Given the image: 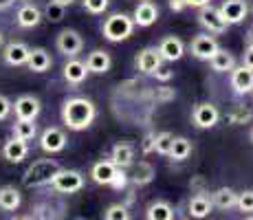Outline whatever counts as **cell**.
<instances>
[{
  "instance_id": "cell-40",
  "label": "cell",
  "mask_w": 253,
  "mask_h": 220,
  "mask_svg": "<svg viewBox=\"0 0 253 220\" xmlns=\"http://www.w3.org/2000/svg\"><path fill=\"white\" fill-rule=\"evenodd\" d=\"M11 110H13V104L4 95H0V121L7 119V117L11 115Z\"/></svg>"
},
{
  "instance_id": "cell-33",
  "label": "cell",
  "mask_w": 253,
  "mask_h": 220,
  "mask_svg": "<svg viewBox=\"0 0 253 220\" xmlns=\"http://www.w3.org/2000/svg\"><path fill=\"white\" fill-rule=\"evenodd\" d=\"M64 13H66V7H62V4L48 0L44 11H42V18H46V20H51V22H60L62 18H64Z\"/></svg>"
},
{
  "instance_id": "cell-31",
  "label": "cell",
  "mask_w": 253,
  "mask_h": 220,
  "mask_svg": "<svg viewBox=\"0 0 253 220\" xmlns=\"http://www.w3.org/2000/svg\"><path fill=\"white\" fill-rule=\"evenodd\" d=\"M192 154V141L185 139V136H174L172 148H169V156L174 161H185Z\"/></svg>"
},
{
  "instance_id": "cell-16",
  "label": "cell",
  "mask_w": 253,
  "mask_h": 220,
  "mask_svg": "<svg viewBox=\"0 0 253 220\" xmlns=\"http://www.w3.org/2000/svg\"><path fill=\"white\" fill-rule=\"evenodd\" d=\"M211 212H213V200H211V196H207L205 192H198L196 196L189 198L187 214L192 218H207Z\"/></svg>"
},
{
  "instance_id": "cell-27",
  "label": "cell",
  "mask_w": 253,
  "mask_h": 220,
  "mask_svg": "<svg viewBox=\"0 0 253 220\" xmlns=\"http://www.w3.org/2000/svg\"><path fill=\"white\" fill-rule=\"evenodd\" d=\"M145 218L148 220H172L174 218V207L165 200H152L145 209Z\"/></svg>"
},
{
  "instance_id": "cell-32",
  "label": "cell",
  "mask_w": 253,
  "mask_h": 220,
  "mask_svg": "<svg viewBox=\"0 0 253 220\" xmlns=\"http://www.w3.org/2000/svg\"><path fill=\"white\" fill-rule=\"evenodd\" d=\"M172 141H174L172 132H159V134L154 136V152H159V154H163V156H169Z\"/></svg>"
},
{
  "instance_id": "cell-5",
  "label": "cell",
  "mask_w": 253,
  "mask_h": 220,
  "mask_svg": "<svg viewBox=\"0 0 253 220\" xmlns=\"http://www.w3.org/2000/svg\"><path fill=\"white\" fill-rule=\"evenodd\" d=\"M192 121H194V126H196V128L209 130V128H213V126L220 121V110H218L213 104H209V101H203V104L194 106Z\"/></svg>"
},
{
  "instance_id": "cell-15",
  "label": "cell",
  "mask_w": 253,
  "mask_h": 220,
  "mask_svg": "<svg viewBox=\"0 0 253 220\" xmlns=\"http://www.w3.org/2000/svg\"><path fill=\"white\" fill-rule=\"evenodd\" d=\"M110 66H113V57H110V53L104 51V48H95V51L88 53V57H86V68H88V73H95V75L108 73Z\"/></svg>"
},
{
  "instance_id": "cell-13",
  "label": "cell",
  "mask_w": 253,
  "mask_h": 220,
  "mask_svg": "<svg viewBox=\"0 0 253 220\" xmlns=\"http://www.w3.org/2000/svg\"><path fill=\"white\" fill-rule=\"evenodd\" d=\"M132 20L137 27H152V24L159 20V7L152 0H141L137 7H134Z\"/></svg>"
},
{
  "instance_id": "cell-29",
  "label": "cell",
  "mask_w": 253,
  "mask_h": 220,
  "mask_svg": "<svg viewBox=\"0 0 253 220\" xmlns=\"http://www.w3.org/2000/svg\"><path fill=\"white\" fill-rule=\"evenodd\" d=\"M211 200H213V207L218 209H231L236 207V200H238V194L233 192L231 187H220L211 194Z\"/></svg>"
},
{
  "instance_id": "cell-34",
  "label": "cell",
  "mask_w": 253,
  "mask_h": 220,
  "mask_svg": "<svg viewBox=\"0 0 253 220\" xmlns=\"http://www.w3.org/2000/svg\"><path fill=\"white\" fill-rule=\"evenodd\" d=\"M236 207L240 209L242 214H253V189H245V192L238 194Z\"/></svg>"
},
{
  "instance_id": "cell-35",
  "label": "cell",
  "mask_w": 253,
  "mask_h": 220,
  "mask_svg": "<svg viewBox=\"0 0 253 220\" xmlns=\"http://www.w3.org/2000/svg\"><path fill=\"white\" fill-rule=\"evenodd\" d=\"M104 218L106 220H128L130 212L126 205H110V207L104 212Z\"/></svg>"
},
{
  "instance_id": "cell-49",
  "label": "cell",
  "mask_w": 253,
  "mask_h": 220,
  "mask_svg": "<svg viewBox=\"0 0 253 220\" xmlns=\"http://www.w3.org/2000/svg\"><path fill=\"white\" fill-rule=\"evenodd\" d=\"M0 44H2V31H0Z\"/></svg>"
},
{
  "instance_id": "cell-30",
  "label": "cell",
  "mask_w": 253,
  "mask_h": 220,
  "mask_svg": "<svg viewBox=\"0 0 253 220\" xmlns=\"http://www.w3.org/2000/svg\"><path fill=\"white\" fill-rule=\"evenodd\" d=\"M11 130H13V136L22 139V141H31V139H36V134H38L36 119H18Z\"/></svg>"
},
{
  "instance_id": "cell-11",
  "label": "cell",
  "mask_w": 253,
  "mask_h": 220,
  "mask_svg": "<svg viewBox=\"0 0 253 220\" xmlns=\"http://www.w3.org/2000/svg\"><path fill=\"white\" fill-rule=\"evenodd\" d=\"M231 88L236 95H247L253 90V68L249 66H233L231 68Z\"/></svg>"
},
{
  "instance_id": "cell-47",
  "label": "cell",
  "mask_w": 253,
  "mask_h": 220,
  "mask_svg": "<svg viewBox=\"0 0 253 220\" xmlns=\"http://www.w3.org/2000/svg\"><path fill=\"white\" fill-rule=\"evenodd\" d=\"M245 42H247V44H253V27L249 29V31H247V36H245Z\"/></svg>"
},
{
  "instance_id": "cell-38",
  "label": "cell",
  "mask_w": 253,
  "mask_h": 220,
  "mask_svg": "<svg viewBox=\"0 0 253 220\" xmlns=\"http://www.w3.org/2000/svg\"><path fill=\"white\" fill-rule=\"evenodd\" d=\"M84 9L88 13H104L108 9V0H84Z\"/></svg>"
},
{
  "instance_id": "cell-43",
  "label": "cell",
  "mask_w": 253,
  "mask_h": 220,
  "mask_svg": "<svg viewBox=\"0 0 253 220\" xmlns=\"http://www.w3.org/2000/svg\"><path fill=\"white\" fill-rule=\"evenodd\" d=\"M168 4H169V9H172V11H174V13H181V11H183V9H185V7H187V4H185V0H169V2H168Z\"/></svg>"
},
{
  "instance_id": "cell-14",
  "label": "cell",
  "mask_w": 253,
  "mask_h": 220,
  "mask_svg": "<svg viewBox=\"0 0 253 220\" xmlns=\"http://www.w3.org/2000/svg\"><path fill=\"white\" fill-rule=\"evenodd\" d=\"M13 110H16V117L18 119H38L40 115L42 106H40V99L33 95H20L13 104Z\"/></svg>"
},
{
  "instance_id": "cell-8",
  "label": "cell",
  "mask_w": 253,
  "mask_h": 220,
  "mask_svg": "<svg viewBox=\"0 0 253 220\" xmlns=\"http://www.w3.org/2000/svg\"><path fill=\"white\" fill-rule=\"evenodd\" d=\"M218 11L227 24H240L249 13V4H247V0H225L218 7Z\"/></svg>"
},
{
  "instance_id": "cell-20",
  "label": "cell",
  "mask_w": 253,
  "mask_h": 220,
  "mask_svg": "<svg viewBox=\"0 0 253 220\" xmlns=\"http://www.w3.org/2000/svg\"><path fill=\"white\" fill-rule=\"evenodd\" d=\"M27 66L29 71L33 73H46L48 68L53 66V60H51V53L46 51V48H31V53H29V60H27Z\"/></svg>"
},
{
  "instance_id": "cell-44",
  "label": "cell",
  "mask_w": 253,
  "mask_h": 220,
  "mask_svg": "<svg viewBox=\"0 0 253 220\" xmlns=\"http://www.w3.org/2000/svg\"><path fill=\"white\" fill-rule=\"evenodd\" d=\"M172 97H174V92L169 90V88H165V86L157 90V99H172Z\"/></svg>"
},
{
  "instance_id": "cell-17",
  "label": "cell",
  "mask_w": 253,
  "mask_h": 220,
  "mask_svg": "<svg viewBox=\"0 0 253 220\" xmlns=\"http://www.w3.org/2000/svg\"><path fill=\"white\" fill-rule=\"evenodd\" d=\"M159 53H161L163 62H176L183 57L185 53V44L181 38H174V36H168L163 38L161 44H159Z\"/></svg>"
},
{
  "instance_id": "cell-21",
  "label": "cell",
  "mask_w": 253,
  "mask_h": 220,
  "mask_svg": "<svg viewBox=\"0 0 253 220\" xmlns=\"http://www.w3.org/2000/svg\"><path fill=\"white\" fill-rule=\"evenodd\" d=\"M40 20H42V11L36 7V4L27 2V4H22V7L18 9V16H16L18 27L33 29V27H38V24H40Z\"/></svg>"
},
{
  "instance_id": "cell-28",
  "label": "cell",
  "mask_w": 253,
  "mask_h": 220,
  "mask_svg": "<svg viewBox=\"0 0 253 220\" xmlns=\"http://www.w3.org/2000/svg\"><path fill=\"white\" fill-rule=\"evenodd\" d=\"M209 64H211V68L216 73H231V68L236 66V57H233L229 51H225V48H218L211 55Z\"/></svg>"
},
{
  "instance_id": "cell-48",
  "label": "cell",
  "mask_w": 253,
  "mask_h": 220,
  "mask_svg": "<svg viewBox=\"0 0 253 220\" xmlns=\"http://www.w3.org/2000/svg\"><path fill=\"white\" fill-rule=\"evenodd\" d=\"M53 2H57V4H62V7H71L75 0H53Z\"/></svg>"
},
{
  "instance_id": "cell-3",
  "label": "cell",
  "mask_w": 253,
  "mask_h": 220,
  "mask_svg": "<svg viewBox=\"0 0 253 220\" xmlns=\"http://www.w3.org/2000/svg\"><path fill=\"white\" fill-rule=\"evenodd\" d=\"M134 20L132 16L128 13H113L110 18H106L104 27H101V33L108 42H121V40H128L134 31Z\"/></svg>"
},
{
  "instance_id": "cell-12",
  "label": "cell",
  "mask_w": 253,
  "mask_h": 220,
  "mask_svg": "<svg viewBox=\"0 0 253 220\" xmlns=\"http://www.w3.org/2000/svg\"><path fill=\"white\" fill-rule=\"evenodd\" d=\"M218 42L213 40L211 36H196L189 44V51H192V55L196 57V60H203V62H209L211 60V55L218 51Z\"/></svg>"
},
{
  "instance_id": "cell-23",
  "label": "cell",
  "mask_w": 253,
  "mask_h": 220,
  "mask_svg": "<svg viewBox=\"0 0 253 220\" xmlns=\"http://www.w3.org/2000/svg\"><path fill=\"white\" fill-rule=\"evenodd\" d=\"M64 80L69 82V84H82V82L86 80V75H88V68H86V62H80L75 60V57H71L69 62L64 64Z\"/></svg>"
},
{
  "instance_id": "cell-36",
  "label": "cell",
  "mask_w": 253,
  "mask_h": 220,
  "mask_svg": "<svg viewBox=\"0 0 253 220\" xmlns=\"http://www.w3.org/2000/svg\"><path fill=\"white\" fill-rule=\"evenodd\" d=\"M251 119H253V110L242 108V106H238V108L229 115V124H233V126H238V124H249Z\"/></svg>"
},
{
  "instance_id": "cell-50",
  "label": "cell",
  "mask_w": 253,
  "mask_h": 220,
  "mask_svg": "<svg viewBox=\"0 0 253 220\" xmlns=\"http://www.w3.org/2000/svg\"><path fill=\"white\" fill-rule=\"evenodd\" d=\"M251 141H253V128H251Z\"/></svg>"
},
{
  "instance_id": "cell-18",
  "label": "cell",
  "mask_w": 253,
  "mask_h": 220,
  "mask_svg": "<svg viewBox=\"0 0 253 220\" xmlns=\"http://www.w3.org/2000/svg\"><path fill=\"white\" fill-rule=\"evenodd\" d=\"M29 53H31V48H29L24 42H11L4 46L2 57L9 66H24L29 60Z\"/></svg>"
},
{
  "instance_id": "cell-10",
  "label": "cell",
  "mask_w": 253,
  "mask_h": 220,
  "mask_svg": "<svg viewBox=\"0 0 253 220\" xmlns=\"http://www.w3.org/2000/svg\"><path fill=\"white\" fill-rule=\"evenodd\" d=\"M134 64H137V71L145 73V75H152V73L163 64V57H161V53H159V48L148 46V48H141L137 53Z\"/></svg>"
},
{
  "instance_id": "cell-41",
  "label": "cell",
  "mask_w": 253,
  "mask_h": 220,
  "mask_svg": "<svg viewBox=\"0 0 253 220\" xmlns=\"http://www.w3.org/2000/svg\"><path fill=\"white\" fill-rule=\"evenodd\" d=\"M154 132H150V134L143 136V141H141V152L143 154H152L154 152Z\"/></svg>"
},
{
  "instance_id": "cell-51",
  "label": "cell",
  "mask_w": 253,
  "mask_h": 220,
  "mask_svg": "<svg viewBox=\"0 0 253 220\" xmlns=\"http://www.w3.org/2000/svg\"><path fill=\"white\" fill-rule=\"evenodd\" d=\"M251 92H253V90H251Z\"/></svg>"
},
{
  "instance_id": "cell-6",
  "label": "cell",
  "mask_w": 253,
  "mask_h": 220,
  "mask_svg": "<svg viewBox=\"0 0 253 220\" xmlns=\"http://www.w3.org/2000/svg\"><path fill=\"white\" fill-rule=\"evenodd\" d=\"M198 22H201V27L205 29V31L209 33H225L227 31V24L225 20H222V16H220V11L218 9H213L211 4H205V7H201L198 9Z\"/></svg>"
},
{
  "instance_id": "cell-1",
  "label": "cell",
  "mask_w": 253,
  "mask_h": 220,
  "mask_svg": "<svg viewBox=\"0 0 253 220\" xmlns=\"http://www.w3.org/2000/svg\"><path fill=\"white\" fill-rule=\"evenodd\" d=\"M97 117V108L88 97H71L62 106V121L69 130H86Z\"/></svg>"
},
{
  "instance_id": "cell-37",
  "label": "cell",
  "mask_w": 253,
  "mask_h": 220,
  "mask_svg": "<svg viewBox=\"0 0 253 220\" xmlns=\"http://www.w3.org/2000/svg\"><path fill=\"white\" fill-rule=\"evenodd\" d=\"M128 183H130V176L126 174V170L117 168V172H115V176H113V180H110V187L117 189V192H121V189L128 187Z\"/></svg>"
},
{
  "instance_id": "cell-39",
  "label": "cell",
  "mask_w": 253,
  "mask_h": 220,
  "mask_svg": "<svg viewBox=\"0 0 253 220\" xmlns=\"http://www.w3.org/2000/svg\"><path fill=\"white\" fill-rule=\"evenodd\" d=\"M152 75L157 77V82H163V84H165V82H169V80L174 77V71H169L168 66H163V64H161V66L157 68V71L152 73Z\"/></svg>"
},
{
  "instance_id": "cell-26",
  "label": "cell",
  "mask_w": 253,
  "mask_h": 220,
  "mask_svg": "<svg viewBox=\"0 0 253 220\" xmlns=\"http://www.w3.org/2000/svg\"><path fill=\"white\" fill-rule=\"evenodd\" d=\"M154 176H157V170H154V165L148 163V161H141L139 165H134V172H132V176H130V183L143 187V185L152 183Z\"/></svg>"
},
{
  "instance_id": "cell-25",
  "label": "cell",
  "mask_w": 253,
  "mask_h": 220,
  "mask_svg": "<svg viewBox=\"0 0 253 220\" xmlns=\"http://www.w3.org/2000/svg\"><path fill=\"white\" fill-rule=\"evenodd\" d=\"M22 198H20V189H16L13 185H4L0 187V209L2 212H16L20 207Z\"/></svg>"
},
{
  "instance_id": "cell-9",
  "label": "cell",
  "mask_w": 253,
  "mask_h": 220,
  "mask_svg": "<svg viewBox=\"0 0 253 220\" xmlns=\"http://www.w3.org/2000/svg\"><path fill=\"white\" fill-rule=\"evenodd\" d=\"M66 132L60 128H46L40 134V148L44 150L46 154H57L66 148Z\"/></svg>"
},
{
  "instance_id": "cell-7",
  "label": "cell",
  "mask_w": 253,
  "mask_h": 220,
  "mask_svg": "<svg viewBox=\"0 0 253 220\" xmlns=\"http://www.w3.org/2000/svg\"><path fill=\"white\" fill-rule=\"evenodd\" d=\"M55 46L62 55L75 57L77 53L84 48V40H82V36L75 31V29H64V31H60V36H57Z\"/></svg>"
},
{
  "instance_id": "cell-4",
  "label": "cell",
  "mask_w": 253,
  "mask_h": 220,
  "mask_svg": "<svg viewBox=\"0 0 253 220\" xmlns=\"http://www.w3.org/2000/svg\"><path fill=\"white\" fill-rule=\"evenodd\" d=\"M51 187L60 194H75L84 187V174L77 172V170H62L53 176Z\"/></svg>"
},
{
  "instance_id": "cell-24",
  "label": "cell",
  "mask_w": 253,
  "mask_h": 220,
  "mask_svg": "<svg viewBox=\"0 0 253 220\" xmlns=\"http://www.w3.org/2000/svg\"><path fill=\"white\" fill-rule=\"evenodd\" d=\"M115 172H117V165L113 163V161H99V163L92 165L90 176H92V180H95L97 185H110Z\"/></svg>"
},
{
  "instance_id": "cell-42",
  "label": "cell",
  "mask_w": 253,
  "mask_h": 220,
  "mask_svg": "<svg viewBox=\"0 0 253 220\" xmlns=\"http://www.w3.org/2000/svg\"><path fill=\"white\" fill-rule=\"evenodd\" d=\"M242 64L249 66V68H253V44H247L245 55H242Z\"/></svg>"
},
{
  "instance_id": "cell-46",
  "label": "cell",
  "mask_w": 253,
  "mask_h": 220,
  "mask_svg": "<svg viewBox=\"0 0 253 220\" xmlns=\"http://www.w3.org/2000/svg\"><path fill=\"white\" fill-rule=\"evenodd\" d=\"M13 2H16V0H0V11H7Z\"/></svg>"
},
{
  "instance_id": "cell-19",
  "label": "cell",
  "mask_w": 253,
  "mask_h": 220,
  "mask_svg": "<svg viewBox=\"0 0 253 220\" xmlns=\"http://www.w3.org/2000/svg\"><path fill=\"white\" fill-rule=\"evenodd\" d=\"M110 161H113L117 168H121V170L130 168V165L134 163V148H132V143H126V141L115 143L113 145V152H110Z\"/></svg>"
},
{
  "instance_id": "cell-22",
  "label": "cell",
  "mask_w": 253,
  "mask_h": 220,
  "mask_svg": "<svg viewBox=\"0 0 253 220\" xmlns=\"http://www.w3.org/2000/svg\"><path fill=\"white\" fill-rule=\"evenodd\" d=\"M27 154H29V143L22 139H16V136L9 139L2 148V156L9 161V163H20V161H24Z\"/></svg>"
},
{
  "instance_id": "cell-2",
  "label": "cell",
  "mask_w": 253,
  "mask_h": 220,
  "mask_svg": "<svg viewBox=\"0 0 253 220\" xmlns=\"http://www.w3.org/2000/svg\"><path fill=\"white\" fill-rule=\"evenodd\" d=\"M60 172V163L53 159H40L33 161L27 168V172L22 174V185L29 189L33 187H42V185H48L53 180V176Z\"/></svg>"
},
{
  "instance_id": "cell-45",
  "label": "cell",
  "mask_w": 253,
  "mask_h": 220,
  "mask_svg": "<svg viewBox=\"0 0 253 220\" xmlns=\"http://www.w3.org/2000/svg\"><path fill=\"white\" fill-rule=\"evenodd\" d=\"M211 0H185V4L187 7H196V9H201V7H205V4H209Z\"/></svg>"
}]
</instances>
